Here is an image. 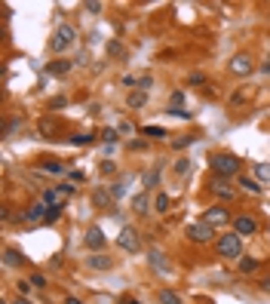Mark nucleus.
<instances>
[{"mask_svg":"<svg viewBox=\"0 0 270 304\" xmlns=\"http://www.w3.org/2000/svg\"><path fill=\"white\" fill-rule=\"evenodd\" d=\"M107 56H111V59H123V56H126V46H123L120 40H107Z\"/></svg>","mask_w":270,"mask_h":304,"instance_id":"a878e982","label":"nucleus"},{"mask_svg":"<svg viewBox=\"0 0 270 304\" xmlns=\"http://www.w3.org/2000/svg\"><path fill=\"white\" fill-rule=\"evenodd\" d=\"M83 10H86V13H101V4H92V0H86Z\"/></svg>","mask_w":270,"mask_h":304,"instance_id":"de8ad7c7","label":"nucleus"},{"mask_svg":"<svg viewBox=\"0 0 270 304\" xmlns=\"http://www.w3.org/2000/svg\"><path fill=\"white\" fill-rule=\"evenodd\" d=\"M175 172H178V175H187V172H190V160H187V157L175 160Z\"/></svg>","mask_w":270,"mask_h":304,"instance_id":"72a5a7b5","label":"nucleus"},{"mask_svg":"<svg viewBox=\"0 0 270 304\" xmlns=\"http://www.w3.org/2000/svg\"><path fill=\"white\" fill-rule=\"evenodd\" d=\"M258 286H261V292H267V295H270V277H264V280H261Z\"/></svg>","mask_w":270,"mask_h":304,"instance_id":"8fccbe9b","label":"nucleus"},{"mask_svg":"<svg viewBox=\"0 0 270 304\" xmlns=\"http://www.w3.org/2000/svg\"><path fill=\"white\" fill-rule=\"evenodd\" d=\"M147 86H153V77H150V74H144V77H138V89H144V92H147Z\"/></svg>","mask_w":270,"mask_h":304,"instance_id":"37998d69","label":"nucleus"},{"mask_svg":"<svg viewBox=\"0 0 270 304\" xmlns=\"http://www.w3.org/2000/svg\"><path fill=\"white\" fill-rule=\"evenodd\" d=\"M37 132H40L43 138H56V132H59V120H52V117H43L40 123H37Z\"/></svg>","mask_w":270,"mask_h":304,"instance_id":"2eb2a0df","label":"nucleus"},{"mask_svg":"<svg viewBox=\"0 0 270 304\" xmlns=\"http://www.w3.org/2000/svg\"><path fill=\"white\" fill-rule=\"evenodd\" d=\"M92 141V135H86V132H80V135H71V144H89Z\"/></svg>","mask_w":270,"mask_h":304,"instance_id":"a19ab883","label":"nucleus"},{"mask_svg":"<svg viewBox=\"0 0 270 304\" xmlns=\"http://www.w3.org/2000/svg\"><path fill=\"white\" fill-rule=\"evenodd\" d=\"M150 209V200H147V194H138L135 200H132V212H138V215H144Z\"/></svg>","mask_w":270,"mask_h":304,"instance_id":"bb28decb","label":"nucleus"},{"mask_svg":"<svg viewBox=\"0 0 270 304\" xmlns=\"http://www.w3.org/2000/svg\"><path fill=\"white\" fill-rule=\"evenodd\" d=\"M16 289H19V295H28V292H31V280H25V283H16Z\"/></svg>","mask_w":270,"mask_h":304,"instance_id":"09e8293b","label":"nucleus"},{"mask_svg":"<svg viewBox=\"0 0 270 304\" xmlns=\"http://www.w3.org/2000/svg\"><path fill=\"white\" fill-rule=\"evenodd\" d=\"M200 135H178V138H172V147L175 150H184V147H190V144H194Z\"/></svg>","mask_w":270,"mask_h":304,"instance_id":"c85d7f7f","label":"nucleus"},{"mask_svg":"<svg viewBox=\"0 0 270 304\" xmlns=\"http://www.w3.org/2000/svg\"><path fill=\"white\" fill-rule=\"evenodd\" d=\"M92 203H95V209H101V212H111L117 200H114L111 187H95V191H92Z\"/></svg>","mask_w":270,"mask_h":304,"instance_id":"9d476101","label":"nucleus"},{"mask_svg":"<svg viewBox=\"0 0 270 304\" xmlns=\"http://www.w3.org/2000/svg\"><path fill=\"white\" fill-rule=\"evenodd\" d=\"M19 129H22V117H10V120L4 123V138H13Z\"/></svg>","mask_w":270,"mask_h":304,"instance_id":"5701e85b","label":"nucleus"},{"mask_svg":"<svg viewBox=\"0 0 270 304\" xmlns=\"http://www.w3.org/2000/svg\"><path fill=\"white\" fill-rule=\"evenodd\" d=\"M40 203L46 209H62L65 206V194L59 191V187H43V191H40Z\"/></svg>","mask_w":270,"mask_h":304,"instance_id":"9b49d317","label":"nucleus"},{"mask_svg":"<svg viewBox=\"0 0 270 304\" xmlns=\"http://www.w3.org/2000/svg\"><path fill=\"white\" fill-rule=\"evenodd\" d=\"M98 135H101V141H107V144H114V141H117V138H120V132H117V129H114V126H107V129H101Z\"/></svg>","mask_w":270,"mask_h":304,"instance_id":"7c9ffc66","label":"nucleus"},{"mask_svg":"<svg viewBox=\"0 0 270 304\" xmlns=\"http://www.w3.org/2000/svg\"><path fill=\"white\" fill-rule=\"evenodd\" d=\"M169 203H172V200H169V194H166V191H160V194H157V200H153V212H169Z\"/></svg>","mask_w":270,"mask_h":304,"instance_id":"cd10ccee","label":"nucleus"},{"mask_svg":"<svg viewBox=\"0 0 270 304\" xmlns=\"http://www.w3.org/2000/svg\"><path fill=\"white\" fill-rule=\"evenodd\" d=\"M101 175H114V172H117V163H114V160H101Z\"/></svg>","mask_w":270,"mask_h":304,"instance_id":"e433bc0d","label":"nucleus"},{"mask_svg":"<svg viewBox=\"0 0 270 304\" xmlns=\"http://www.w3.org/2000/svg\"><path fill=\"white\" fill-rule=\"evenodd\" d=\"M4 264L7 268H22V264H28V255L22 252V249H4Z\"/></svg>","mask_w":270,"mask_h":304,"instance_id":"4468645a","label":"nucleus"},{"mask_svg":"<svg viewBox=\"0 0 270 304\" xmlns=\"http://www.w3.org/2000/svg\"><path fill=\"white\" fill-rule=\"evenodd\" d=\"M181 102H184V92L175 89V92H172V108H181Z\"/></svg>","mask_w":270,"mask_h":304,"instance_id":"49530a36","label":"nucleus"},{"mask_svg":"<svg viewBox=\"0 0 270 304\" xmlns=\"http://www.w3.org/2000/svg\"><path fill=\"white\" fill-rule=\"evenodd\" d=\"M59 191H62L65 197H74V194H77V187H74V184L68 181V184H59Z\"/></svg>","mask_w":270,"mask_h":304,"instance_id":"c03bdc74","label":"nucleus"},{"mask_svg":"<svg viewBox=\"0 0 270 304\" xmlns=\"http://www.w3.org/2000/svg\"><path fill=\"white\" fill-rule=\"evenodd\" d=\"M203 304H209V301H203Z\"/></svg>","mask_w":270,"mask_h":304,"instance_id":"5fc2aeb1","label":"nucleus"},{"mask_svg":"<svg viewBox=\"0 0 270 304\" xmlns=\"http://www.w3.org/2000/svg\"><path fill=\"white\" fill-rule=\"evenodd\" d=\"M237 268H240V274H255V271H258V258L243 255V258L237 261Z\"/></svg>","mask_w":270,"mask_h":304,"instance_id":"412c9836","label":"nucleus"},{"mask_svg":"<svg viewBox=\"0 0 270 304\" xmlns=\"http://www.w3.org/2000/svg\"><path fill=\"white\" fill-rule=\"evenodd\" d=\"M40 172H46V175H65V166H62L59 160H49V163L43 160V163H40Z\"/></svg>","mask_w":270,"mask_h":304,"instance_id":"b1692460","label":"nucleus"},{"mask_svg":"<svg viewBox=\"0 0 270 304\" xmlns=\"http://www.w3.org/2000/svg\"><path fill=\"white\" fill-rule=\"evenodd\" d=\"M111 194H114V200H120V197H126V184H123V181H117V184H111Z\"/></svg>","mask_w":270,"mask_h":304,"instance_id":"c9c22d12","label":"nucleus"},{"mask_svg":"<svg viewBox=\"0 0 270 304\" xmlns=\"http://www.w3.org/2000/svg\"><path fill=\"white\" fill-rule=\"evenodd\" d=\"M31 286L34 289H46V277L43 274H31Z\"/></svg>","mask_w":270,"mask_h":304,"instance_id":"4c0bfd02","label":"nucleus"},{"mask_svg":"<svg viewBox=\"0 0 270 304\" xmlns=\"http://www.w3.org/2000/svg\"><path fill=\"white\" fill-rule=\"evenodd\" d=\"M141 181H144V191H147V187H153V184H157V181H160V163L153 166V169H147Z\"/></svg>","mask_w":270,"mask_h":304,"instance_id":"393cba45","label":"nucleus"},{"mask_svg":"<svg viewBox=\"0 0 270 304\" xmlns=\"http://www.w3.org/2000/svg\"><path fill=\"white\" fill-rule=\"evenodd\" d=\"M126 105H129L132 111H138V108H144V105H147V92H144V89H135V92H129V98H126Z\"/></svg>","mask_w":270,"mask_h":304,"instance_id":"a211bd4d","label":"nucleus"},{"mask_svg":"<svg viewBox=\"0 0 270 304\" xmlns=\"http://www.w3.org/2000/svg\"><path fill=\"white\" fill-rule=\"evenodd\" d=\"M83 243H86V249H89V252H95V249L101 252V249H104V243H107V237H104L101 227H95V224H92L89 231H86V237H83Z\"/></svg>","mask_w":270,"mask_h":304,"instance_id":"f8f14e48","label":"nucleus"},{"mask_svg":"<svg viewBox=\"0 0 270 304\" xmlns=\"http://www.w3.org/2000/svg\"><path fill=\"white\" fill-rule=\"evenodd\" d=\"M215 249H218V258H224V261H240L243 258V237L221 234L218 243H215Z\"/></svg>","mask_w":270,"mask_h":304,"instance_id":"f03ea898","label":"nucleus"},{"mask_svg":"<svg viewBox=\"0 0 270 304\" xmlns=\"http://www.w3.org/2000/svg\"><path fill=\"white\" fill-rule=\"evenodd\" d=\"M227 71L234 74V77H246V74H252V71H255V62H252V56H249V53H237L234 59H230Z\"/></svg>","mask_w":270,"mask_h":304,"instance_id":"423d86ee","label":"nucleus"},{"mask_svg":"<svg viewBox=\"0 0 270 304\" xmlns=\"http://www.w3.org/2000/svg\"><path fill=\"white\" fill-rule=\"evenodd\" d=\"M209 191H212L215 197H221V200H234V197H237V191L227 184V178H218V175L209 181Z\"/></svg>","mask_w":270,"mask_h":304,"instance_id":"ddd939ff","label":"nucleus"},{"mask_svg":"<svg viewBox=\"0 0 270 304\" xmlns=\"http://www.w3.org/2000/svg\"><path fill=\"white\" fill-rule=\"evenodd\" d=\"M255 175H258L261 181H270V163H261V166H255Z\"/></svg>","mask_w":270,"mask_h":304,"instance_id":"f704fd0d","label":"nucleus"},{"mask_svg":"<svg viewBox=\"0 0 270 304\" xmlns=\"http://www.w3.org/2000/svg\"><path fill=\"white\" fill-rule=\"evenodd\" d=\"M62 212H65V206H62V209H46V218H43V224H56V221L62 218Z\"/></svg>","mask_w":270,"mask_h":304,"instance_id":"473e14b6","label":"nucleus"},{"mask_svg":"<svg viewBox=\"0 0 270 304\" xmlns=\"http://www.w3.org/2000/svg\"><path fill=\"white\" fill-rule=\"evenodd\" d=\"M74 43H77V31H74L71 25H59V28L52 31V37H49V49H52L56 56L68 53Z\"/></svg>","mask_w":270,"mask_h":304,"instance_id":"7ed1b4c3","label":"nucleus"},{"mask_svg":"<svg viewBox=\"0 0 270 304\" xmlns=\"http://www.w3.org/2000/svg\"><path fill=\"white\" fill-rule=\"evenodd\" d=\"M68 105V98L65 95H56V98H49V111H59V108H65Z\"/></svg>","mask_w":270,"mask_h":304,"instance_id":"ea45409f","label":"nucleus"},{"mask_svg":"<svg viewBox=\"0 0 270 304\" xmlns=\"http://www.w3.org/2000/svg\"><path fill=\"white\" fill-rule=\"evenodd\" d=\"M209 166L218 178H230V175H237L240 172V157L237 154H227V150H221V154H209Z\"/></svg>","mask_w":270,"mask_h":304,"instance_id":"f257e3e1","label":"nucleus"},{"mask_svg":"<svg viewBox=\"0 0 270 304\" xmlns=\"http://www.w3.org/2000/svg\"><path fill=\"white\" fill-rule=\"evenodd\" d=\"M157 298H160V304H184V301H181V295H178V292H172V289H160V292H157Z\"/></svg>","mask_w":270,"mask_h":304,"instance_id":"4be33fe9","label":"nucleus"},{"mask_svg":"<svg viewBox=\"0 0 270 304\" xmlns=\"http://www.w3.org/2000/svg\"><path fill=\"white\" fill-rule=\"evenodd\" d=\"M43 218H46V206H43L40 200L19 212V224H43Z\"/></svg>","mask_w":270,"mask_h":304,"instance_id":"0eeeda50","label":"nucleus"},{"mask_svg":"<svg viewBox=\"0 0 270 304\" xmlns=\"http://www.w3.org/2000/svg\"><path fill=\"white\" fill-rule=\"evenodd\" d=\"M126 147H129V150H144V147H147V141H144V138H132Z\"/></svg>","mask_w":270,"mask_h":304,"instance_id":"79ce46f5","label":"nucleus"},{"mask_svg":"<svg viewBox=\"0 0 270 304\" xmlns=\"http://www.w3.org/2000/svg\"><path fill=\"white\" fill-rule=\"evenodd\" d=\"M230 224H234V234H237V237H252V234H258V221H255L252 215H237Z\"/></svg>","mask_w":270,"mask_h":304,"instance_id":"6e6552de","label":"nucleus"},{"mask_svg":"<svg viewBox=\"0 0 270 304\" xmlns=\"http://www.w3.org/2000/svg\"><path fill=\"white\" fill-rule=\"evenodd\" d=\"M46 71L52 74V77H65V74L71 71V62H65V59H59V62H49V65H46Z\"/></svg>","mask_w":270,"mask_h":304,"instance_id":"6ab92c4d","label":"nucleus"},{"mask_svg":"<svg viewBox=\"0 0 270 304\" xmlns=\"http://www.w3.org/2000/svg\"><path fill=\"white\" fill-rule=\"evenodd\" d=\"M237 184H240V187H243V191H246V194H252V197H258V194H261V191H264V187H261V184H258V181H255V178H246V175H243V178H240V181H237Z\"/></svg>","mask_w":270,"mask_h":304,"instance_id":"aec40b11","label":"nucleus"},{"mask_svg":"<svg viewBox=\"0 0 270 304\" xmlns=\"http://www.w3.org/2000/svg\"><path fill=\"white\" fill-rule=\"evenodd\" d=\"M13 304H31V301H28V298H25V295H19V298H16V301H13Z\"/></svg>","mask_w":270,"mask_h":304,"instance_id":"864d4df0","label":"nucleus"},{"mask_svg":"<svg viewBox=\"0 0 270 304\" xmlns=\"http://www.w3.org/2000/svg\"><path fill=\"white\" fill-rule=\"evenodd\" d=\"M147 264H150L153 271H160V274H169V264L163 261V255H160L157 249H150V252H147Z\"/></svg>","mask_w":270,"mask_h":304,"instance_id":"f3484780","label":"nucleus"},{"mask_svg":"<svg viewBox=\"0 0 270 304\" xmlns=\"http://www.w3.org/2000/svg\"><path fill=\"white\" fill-rule=\"evenodd\" d=\"M65 304H83V301H80V298H74V295H68V298H65Z\"/></svg>","mask_w":270,"mask_h":304,"instance_id":"3c124183","label":"nucleus"},{"mask_svg":"<svg viewBox=\"0 0 270 304\" xmlns=\"http://www.w3.org/2000/svg\"><path fill=\"white\" fill-rule=\"evenodd\" d=\"M117 246H120L123 252L135 255V252H141V234L135 231L132 224H126V227H120V237H117Z\"/></svg>","mask_w":270,"mask_h":304,"instance_id":"20e7f679","label":"nucleus"},{"mask_svg":"<svg viewBox=\"0 0 270 304\" xmlns=\"http://www.w3.org/2000/svg\"><path fill=\"white\" fill-rule=\"evenodd\" d=\"M166 114L169 117H178V120H190V111H184V108H166Z\"/></svg>","mask_w":270,"mask_h":304,"instance_id":"2f4dec72","label":"nucleus"},{"mask_svg":"<svg viewBox=\"0 0 270 304\" xmlns=\"http://www.w3.org/2000/svg\"><path fill=\"white\" fill-rule=\"evenodd\" d=\"M187 83H190V86H203V83H206V74H200V71H197V74H190Z\"/></svg>","mask_w":270,"mask_h":304,"instance_id":"58836bf2","label":"nucleus"},{"mask_svg":"<svg viewBox=\"0 0 270 304\" xmlns=\"http://www.w3.org/2000/svg\"><path fill=\"white\" fill-rule=\"evenodd\" d=\"M212 237H215V227L212 224H206V221H194V224H187V240L190 243H212Z\"/></svg>","mask_w":270,"mask_h":304,"instance_id":"39448f33","label":"nucleus"},{"mask_svg":"<svg viewBox=\"0 0 270 304\" xmlns=\"http://www.w3.org/2000/svg\"><path fill=\"white\" fill-rule=\"evenodd\" d=\"M261 71H264V74H270V56H267V62L261 65Z\"/></svg>","mask_w":270,"mask_h":304,"instance_id":"603ef678","label":"nucleus"},{"mask_svg":"<svg viewBox=\"0 0 270 304\" xmlns=\"http://www.w3.org/2000/svg\"><path fill=\"white\" fill-rule=\"evenodd\" d=\"M86 264H89L92 271H111V268H114V258H107V255H101V252H98V255L92 252V258H89Z\"/></svg>","mask_w":270,"mask_h":304,"instance_id":"dca6fc26","label":"nucleus"},{"mask_svg":"<svg viewBox=\"0 0 270 304\" xmlns=\"http://www.w3.org/2000/svg\"><path fill=\"white\" fill-rule=\"evenodd\" d=\"M203 221H206V224H212V227H221V224L234 221V218H230V212H227L224 206H209V209H206V215H203Z\"/></svg>","mask_w":270,"mask_h":304,"instance_id":"1a4fd4ad","label":"nucleus"},{"mask_svg":"<svg viewBox=\"0 0 270 304\" xmlns=\"http://www.w3.org/2000/svg\"><path fill=\"white\" fill-rule=\"evenodd\" d=\"M141 135H150V138H157V141H160V138H169V132H166L163 126H144Z\"/></svg>","mask_w":270,"mask_h":304,"instance_id":"c756f323","label":"nucleus"},{"mask_svg":"<svg viewBox=\"0 0 270 304\" xmlns=\"http://www.w3.org/2000/svg\"><path fill=\"white\" fill-rule=\"evenodd\" d=\"M117 132H123V135H129V132H135V126H132L129 120H120V126H117Z\"/></svg>","mask_w":270,"mask_h":304,"instance_id":"a18cd8bd","label":"nucleus"}]
</instances>
